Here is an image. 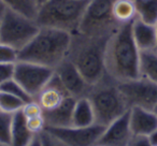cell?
I'll return each mask as SVG.
<instances>
[{"instance_id": "6da1fadb", "label": "cell", "mask_w": 157, "mask_h": 146, "mask_svg": "<svg viewBox=\"0 0 157 146\" xmlns=\"http://www.w3.org/2000/svg\"><path fill=\"white\" fill-rule=\"evenodd\" d=\"M140 54L132 37V22L121 25L105 45V73L117 82L138 79L141 77Z\"/></svg>"}, {"instance_id": "7a4b0ae2", "label": "cell", "mask_w": 157, "mask_h": 146, "mask_svg": "<svg viewBox=\"0 0 157 146\" xmlns=\"http://www.w3.org/2000/svg\"><path fill=\"white\" fill-rule=\"evenodd\" d=\"M70 42L71 33L40 27L33 40L18 51V60L38 63L55 70L59 63L68 58Z\"/></svg>"}, {"instance_id": "3957f363", "label": "cell", "mask_w": 157, "mask_h": 146, "mask_svg": "<svg viewBox=\"0 0 157 146\" xmlns=\"http://www.w3.org/2000/svg\"><path fill=\"white\" fill-rule=\"evenodd\" d=\"M108 40L80 32L71 35L68 59L74 63L90 85L97 83L105 74V52Z\"/></svg>"}, {"instance_id": "277c9868", "label": "cell", "mask_w": 157, "mask_h": 146, "mask_svg": "<svg viewBox=\"0 0 157 146\" xmlns=\"http://www.w3.org/2000/svg\"><path fill=\"white\" fill-rule=\"evenodd\" d=\"M86 97L94 109L96 124L107 127L129 107L118 88V82L105 73L97 83L90 85Z\"/></svg>"}, {"instance_id": "5b68a950", "label": "cell", "mask_w": 157, "mask_h": 146, "mask_svg": "<svg viewBox=\"0 0 157 146\" xmlns=\"http://www.w3.org/2000/svg\"><path fill=\"white\" fill-rule=\"evenodd\" d=\"M90 0H48L38 11L40 27H48L69 32H78Z\"/></svg>"}, {"instance_id": "8992f818", "label": "cell", "mask_w": 157, "mask_h": 146, "mask_svg": "<svg viewBox=\"0 0 157 146\" xmlns=\"http://www.w3.org/2000/svg\"><path fill=\"white\" fill-rule=\"evenodd\" d=\"M113 2L114 0H90L78 32L109 39L121 26L112 14Z\"/></svg>"}, {"instance_id": "52a82bcc", "label": "cell", "mask_w": 157, "mask_h": 146, "mask_svg": "<svg viewBox=\"0 0 157 146\" xmlns=\"http://www.w3.org/2000/svg\"><path fill=\"white\" fill-rule=\"evenodd\" d=\"M39 29L36 20L7 9L0 17V42L21 51L33 40Z\"/></svg>"}, {"instance_id": "ba28073f", "label": "cell", "mask_w": 157, "mask_h": 146, "mask_svg": "<svg viewBox=\"0 0 157 146\" xmlns=\"http://www.w3.org/2000/svg\"><path fill=\"white\" fill-rule=\"evenodd\" d=\"M118 88L128 107H139L152 110L157 104V84L140 77L135 80L118 82Z\"/></svg>"}, {"instance_id": "9c48e42d", "label": "cell", "mask_w": 157, "mask_h": 146, "mask_svg": "<svg viewBox=\"0 0 157 146\" xmlns=\"http://www.w3.org/2000/svg\"><path fill=\"white\" fill-rule=\"evenodd\" d=\"M54 69L29 61L18 60L15 62L13 79L23 86L33 99L42 90L54 75Z\"/></svg>"}, {"instance_id": "30bf717a", "label": "cell", "mask_w": 157, "mask_h": 146, "mask_svg": "<svg viewBox=\"0 0 157 146\" xmlns=\"http://www.w3.org/2000/svg\"><path fill=\"white\" fill-rule=\"evenodd\" d=\"M105 129V126L99 124H95L90 127H45L48 132L54 135L66 146H96Z\"/></svg>"}, {"instance_id": "8fae6325", "label": "cell", "mask_w": 157, "mask_h": 146, "mask_svg": "<svg viewBox=\"0 0 157 146\" xmlns=\"http://www.w3.org/2000/svg\"><path fill=\"white\" fill-rule=\"evenodd\" d=\"M69 95L75 99L86 97L90 84L84 79L82 73L70 59H65L54 70Z\"/></svg>"}, {"instance_id": "7c38bea8", "label": "cell", "mask_w": 157, "mask_h": 146, "mask_svg": "<svg viewBox=\"0 0 157 146\" xmlns=\"http://www.w3.org/2000/svg\"><path fill=\"white\" fill-rule=\"evenodd\" d=\"M132 137L129 124V111L105 127L97 145L100 146H128Z\"/></svg>"}, {"instance_id": "4fadbf2b", "label": "cell", "mask_w": 157, "mask_h": 146, "mask_svg": "<svg viewBox=\"0 0 157 146\" xmlns=\"http://www.w3.org/2000/svg\"><path fill=\"white\" fill-rule=\"evenodd\" d=\"M69 96V92L63 87L59 77L54 73L52 79L37 95L35 100L41 105L44 112L51 111V110L60 105L63 102V100Z\"/></svg>"}, {"instance_id": "5bb4252c", "label": "cell", "mask_w": 157, "mask_h": 146, "mask_svg": "<svg viewBox=\"0 0 157 146\" xmlns=\"http://www.w3.org/2000/svg\"><path fill=\"white\" fill-rule=\"evenodd\" d=\"M129 124L132 134L150 135L157 130V115L152 110L133 107L129 109Z\"/></svg>"}, {"instance_id": "9a60e30c", "label": "cell", "mask_w": 157, "mask_h": 146, "mask_svg": "<svg viewBox=\"0 0 157 146\" xmlns=\"http://www.w3.org/2000/svg\"><path fill=\"white\" fill-rule=\"evenodd\" d=\"M75 101V98L69 96L57 107L51 111H44L43 118L45 120V127L63 128L72 126V113Z\"/></svg>"}, {"instance_id": "2e32d148", "label": "cell", "mask_w": 157, "mask_h": 146, "mask_svg": "<svg viewBox=\"0 0 157 146\" xmlns=\"http://www.w3.org/2000/svg\"><path fill=\"white\" fill-rule=\"evenodd\" d=\"M132 37L140 52L155 51L156 48V26L136 18L132 22Z\"/></svg>"}, {"instance_id": "e0dca14e", "label": "cell", "mask_w": 157, "mask_h": 146, "mask_svg": "<svg viewBox=\"0 0 157 146\" xmlns=\"http://www.w3.org/2000/svg\"><path fill=\"white\" fill-rule=\"evenodd\" d=\"M96 124L93 105L87 97L76 99L72 113V126L90 127Z\"/></svg>"}, {"instance_id": "ac0fdd59", "label": "cell", "mask_w": 157, "mask_h": 146, "mask_svg": "<svg viewBox=\"0 0 157 146\" xmlns=\"http://www.w3.org/2000/svg\"><path fill=\"white\" fill-rule=\"evenodd\" d=\"M36 134L31 133L27 128L26 118L22 111L13 114L11 131V144L10 146H28Z\"/></svg>"}, {"instance_id": "d6986e66", "label": "cell", "mask_w": 157, "mask_h": 146, "mask_svg": "<svg viewBox=\"0 0 157 146\" xmlns=\"http://www.w3.org/2000/svg\"><path fill=\"white\" fill-rule=\"evenodd\" d=\"M112 14L118 24L131 23L137 18L136 6L133 0H114L112 6Z\"/></svg>"}, {"instance_id": "ffe728a7", "label": "cell", "mask_w": 157, "mask_h": 146, "mask_svg": "<svg viewBox=\"0 0 157 146\" xmlns=\"http://www.w3.org/2000/svg\"><path fill=\"white\" fill-rule=\"evenodd\" d=\"M140 75L157 84V52L145 51L140 54Z\"/></svg>"}, {"instance_id": "44dd1931", "label": "cell", "mask_w": 157, "mask_h": 146, "mask_svg": "<svg viewBox=\"0 0 157 146\" xmlns=\"http://www.w3.org/2000/svg\"><path fill=\"white\" fill-rule=\"evenodd\" d=\"M137 18L150 25H157V0H133Z\"/></svg>"}, {"instance_id": "7402d4cb", "label": "cell", "mask_w": 157, "mask_h": 146, "mask_svg": "<svg viewBox=\"0 0 157 146\" xmlns=\"http://www.w3.org/2000/svg\"><path fill=\"white\" fill-rule=\"evenodd\" d=\"M6 8L17 12L20 14L36 20L39 6L36 2V0H1Z\"/></svg>"}, {"instance_id": "603a6c76", "label": "cell", "mask_w": 157, "mask_h": 146, "mask_svg": "<svg viewBox=\"0 0 157 146\" xmlns=\"http://www.w3.org/2000/svg\"><path fill=\"white\" fill-rule=\"evenodd\" d=\"M25 101L11 94L0 90V111L14 114L21 111L25 104Z\"/></svg>"}, {"instance_id": "cb8c5ba5", "label": "cell", "mask_w": 157, "mask_h": 146, "mask_svg": "<svg viewBox=\"0 0 157 146\" xmlns=\"http://www.w3.org/2000/svg\"><path fill=\"white\" fill-rule=\"evenodd\" d=\"M13 114L0 111V144H11V131Z\"/></svg>"}, {"instance_id": "d4e9b609", "label": "cell", "mask_w": 157, "mask_h": 146, "mask_svg": "<svg viewBox=\"0 0 157 146\" xmlns=\"http://www.w3.org/2000/svg\"><path fill=\"white\" fill-rule=\"evenodd\" d=\"M0 90L8 92V94L13 95V96L22 99V100L25 101V102H28V101L33 100V99L28 95V92L23 88V86L21 85V84H18L14 79L9 80V81H7L6 83L1 84V85H0Z\"/></svg>"}, {"instance_id": "484cf974", "label": "cell", "mask_w": 157, "mask_h": 146, "mask_svg": "<svg viewBox=\"0 0 157 146\" xmlns=\"http://www.w3.org/2000/svg\"><path fill=\"white\" fill-rule=\"evenodd\" d=\"M18 60V51L0 42V63H15Z\"/></svg>"}, {"instance_id": "4316f807", "label": "cell", "mask_w": 157, "mask_h": 146, "mask_svg": "<svg viewBox=\"0 0 157 146\" xmlns=\"http://www.w3.org/2000/svg\"><path fill=\"white\" fill-rule=\"evenodd\" d=\"M21 111H22L23 115L25 116V118H33L43 115V109L35 99L25 103Z\"/></svg>"}, {"instance_id": "83f0119b", "label": "cell", "mask_w": 157, "mask_h": 146, "mask_svg": "<svg viewBox=\"0 0 157 146\" xmlns=\"http://www.w3.org/2000/svg\"><path fill=\"white\" fill-rule=\"evenodd\" d=\"M26 125L29 131L33 134H40L45 130V120L43 118V115L33 118H26Z\"/></svg>"}, {"instance_id": "f1b7e54d", "label": "cell", "mask_w": 157, "mask_h": 146, "mask_svg": "<svg viewBox=\"0 0 157 146\" xmlns=\"http://www.w3.org/2000/svg\"><path fill=\"white\" fill-rule=\"evenodd\" d=\"M15 63H0V85L14 77Z\"/></svg>"}, {"instance_id": "f546056e", "label": "cell", "mask_w": 157, "mask_h": 146, "mask_svg": "<svg viewBox=\"0 0 157 146\" xmlns=\"http://www.w3.org/2000/svg\"><path fill=\"white\" fill-rule=\"evenodd\" d=\"M40 137H41L42 146H66L65 144L61 143L58 139H56L54 135H52L46 130L40 133Z\"/></svg>"}, {"instance_id": "4dcf8cb0", "label": "cell", "mask_w": 157, "mask_h": 146, "mask_svg": "<svg viewBox=\"0 0 157 146\" xmlns=\"http://www.w3.org/2000/svg\"><path fill=\"white\" fill-rule=\"evenodd\" d=\"M128 146H153L150 142L147 135H137L132 134L130 141L128 143Z\"/></svg>"}, {"instance_id": "1f68e13d", "label": "cell", "mask_w": 157, "mask_h": 146, "mask_svg": "<svg viewBox=\"0 0 157 146\" xmlns=\"http://www.w3.org/2000/svg\"><path fill=\"white\" fill-rule=\"evenodd\" d=\"M28 146H42V142H41V137H40V134H36L35 137H33V141L29 143Z\"/></svg>"}, {"instance_id": "d6a6232c", "label": "cell", "mask_w": 157, "mask_h": 146, "mask_svg": "<svg viewBox=\"0 0 157 146\" xmlns=\"http://www.w3.org/2000/svg\"><path fill=\"white\" fill-rule=\"evenodd\" d=\"M148 139H150V142L152 143L153 146H157V130H155L154 132L151 133L148 135Z\"/></svg>"}, {"instance_id": "836d02e7", "label": "cell", "mask_w": 157, "mask_h": 146, "mask_svg": "<svg viewBox=\"0 0 157 146\" xmlns=\"http://www.w3.org/2000/svg\"><path fill=\"white\" fill-rule=\"evenodd\" d=\"M6 10H7V8H6V6L3 5V2L0 0V17L3 15V13L6 12Z\"/></svg>"}, {"instance_id": "e575fe53", "label": "cell", "mask_w": 157, "mask_h": 146, "mask_svg": "<svg viewBox=\"0 0 157 146\" xmlns=\"http://www.w3.org/2000/svg\"><path fill=\"white\" fill-rule=\"evenodd\" d=\"M48 0H36V2L38 3V6H39V8L41 7L42 5H44V3H46L48 2Z\"/></svg>"}, {"instance_id": "d590c367", "label": "cell", "mask_w": 157, "mask_h": 146, "mask_svg": "<svg viewBox=\"0 0 157 146\" xmlns=\"http://www.w3.org/2000/svg\"><path fill=\"white\" fill-rule=\"evenodd\" d=\"M153 112H154V113H155V114H156V115H157V104H156V105H155V107H154V109H153Z\"/></svg>"}, {"instance_id": "8d00e7d4", "label": "cell", "mask_w": 157, "mask_h": 146, "mask_svg": "<svg viewBox=\"0 0 157 146\" xmlns=\"http://www.w3.org/2000/svg\"><path fill=\"white\" fill-rule=\"evenodd\" d=\"M155 51L157 52V25H156V48H155Z\"/></svg>"}, {"instance_id": "74e56055", "label": "cell", "mask_w": 157, "mask_h": 146, "mask_svg": "<svg viewBox=\"0 0 157 146\" xmlns=\"http://www.w3.org/2000/svg\"><path fill=\"white\" fill-rule=\"evenodd\" d=\"M0 146H9V145H5V144H0Z\"/></svg>"}, {"instance_id": "f35d334b", "label": "cell", "mask_w": 157, "mask_h": 146, "mask_svg": "<svg viewBox=\"0 0 157 146\" xmlns=\"http://www.w3.org/2000/svg\"><path fill=\"white\" fill-rule=\"evenodd\" d=\"M96 146H100V145H96Z\"/></svg>"}]
</instances>
